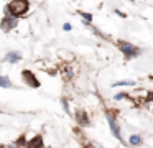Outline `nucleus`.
I'll use <instances>...</instances> for the list:
<instances>
[{
  "label": "nucleus",
  "mask_w": 153,
  "mask_h": 148,
  "mask_svg": "<svg viewBox=\"0 0 153 148\" xmlns=\"http://www.w3.org/2000/svg\"><path fill=\"white\" fill-rule=\"evenodd\" d=\"M28 0H12L5 7V15H13V16H22L28 12Z\"/></svg>",
  "instance_id": "obj_1"
},
{
  "label": "nucleus",
  "mask_w": 153,
  "mask_h": 148,
  "mask_svg": "<svg viewBox=\"0 0 153 148\" xmlns=\"http://www.w3.org/2000/svg\"><path fill=\"white\" fill-rule=\"evenodd\" d=\"M117 45H119V49L122 51V54L125 56V59H133V58H137V56L142 54V51L128 41H119Z\"/></svg>",
  "instance_id": "obj_2"
},
{
  "label": "nucleus",
  "mask_w": 153,
  "mask_h": 148,
  "mask_svg": "<svg viewBox=\"0 0 153 148\" xmlns=\"http://www.w3.org/2000/svg\"><path fill=\"white\" fill-rule=\"evenodd\" d=\"M107 122H109V127H110V132H112V135L117 138L119 141H122V143H127V141H123L122 138V133H120V128H119V123H117V120L112 117V114H107Z\"/></svg>",
  "instance_id": "obj_3"
},
{
  "label": "nucleus",
  "mask_w": 153,
  "mask_h": 148,
  "mask_svg": "<svg viewBox=\"0 0 153 148\" xmlns=\"http://www.w3.org/2000/svg\"><path fill=\"white\" fill-rule=\"evenodd\" d=\"M22 76H23V81L27 82L30 87H40V81H38V79L33 76V72L23 71V72H22Z\"/></svg>",
  "instance_id": "obj_4"
},
{
  "label": "nucleus",
  "mask_w": 153,
  "mask_h": 148,
  "mask_svg": "<svg viewBox=\"0 0 153 148\" xmlns=\"http://www.w3.org/2000/svg\"><path fill=\"white\" fill-rule=\"evenodd\" d=\"M17 25V16L13 15H7V18L2 22V30H5V31H8L10 28H13V26Z\"/></svg>",
  "instance_id": "obj_5"
},
{
  "label": "nucleus",
  "mask_w": 153,
  "mask_h": 148,
  "mask_svg": "<svg viewBox=\"0 0 153 148\" xmlns=\"http://www.w3.org/2000/svg\"><path fill=\"white\" fill-rule=\"evenodd\" d=\"M76 120H77V123L79 125H82V127H86V125H89V117L86 115V112H82V110H79L76 114Z\"/></svg>",
  "instance_id": "obj_6"
},
{
  "label": "nucleus",
  "mask_w": 153,
  "mask_h": 148,
  "mask_svg": "<svg viewBox=\"0 0 153 148\" xmlns=\"http://www.w3.org/2000/svg\"><path fill=\"white\" fill-rule=\"evenodd\" d=\"M27 147L28 148H41V147H43V138H41L40 135H36L31 141H28Z\"/></svg>",
  "instance_id": "obj_7"
},
{
  "label": "nucleus",
  "mask_w": 153,
  "mask_h": 148,
  "mask_svg": "<svg viewBox=\"0 0 153 148\" xmlns=\"http://www.w3.org/2000/svg\"><path fill=\"white\" fill-rule=\"evenodd\" d=\"M128 143L132 145V147H140V145L143 143V138L140 137V135L135 133V135H132V137L128 138Z\"/></svg>",
  "instance_id": "obj_8"
},
{
  "label": "nucleus",
  "mask_w": 153,
  "mask_h": 148,
  "mask_svg": "<svg viewBox=\"0 0 153 148\" xmlns=\"http://www.w3.org/2000/svg\"><path fill=\"white\" fill-rule=\"evenodd\" d=\"M7 59L8 62H12V64H13V62H17V61H20L22 59V56H20V53H15V51H12V53H8L7 54Z\"/></svg>",
  "instance_id": "obj_9"
},
{
  "label": "nucleus",
  "mask_w": 153,
  "mask_h": 148,
  "mask_svg": "<svg viewBox=\"0 0 153 148\" xmlns=\"http://www.w3.org/2000/svg\"><path fill=\"white\" fill-rule=\"evenodd\" d=\"M79 15L82 16V20H84V25H91L92 23V15L91 13H86V12H79Z\"/></svg>",
  "instance_id": "obj_10"
},
{
  "label": "nucleus",
  "mask_w": 153,
  "mask_h": 148,
  "mask_svg": "<svg viewBox=\"0 0 153 148\" xmlns=\"http://www.w3.org/2000/svg\"><path fill=\"white\" fill-rule=\"evenodd\" d=\"M10 86H12V82H10V79H8L7 76H0V87L8 89Z\"/></svg>",
  "instance_id": "obj_11"
},
{
  "label": "nucleus",
  "mask_w": 153,
  "mask_h": 148,
  "mask_svg": "<svg viewBox=\"0 0 153 148\" xmlns=\"http://www.w3.org/2000/svg\"><path fill=\"white\" fill-rule=\"evenodd\" d=\"M120 86H130V87H132V86H135V82L133 81H119V82L114 84V87H120Z\"/></svg>",
  "instance_id": "obj_12"
},
{
  "label": "nucleus",
  "mask_w": 153,
  "mask_h": 148,
  "mask_svg": "<svg viewBox=\"0 0 153 148\" xmlns=\"http://www.w3.org/2000/svg\"><path fill=\"white\" fill-rule=\"evenodd\" d=\"M127 97V94H123V92H120V94H115V100H122V99H125Z\"/></svg>",
  "instance_id": "obj_13"
},
{
  "label": "nucleus",
  "mask_w": 153,
  "mask_h": 148,
  "mask_svg": "<svg viewBox=\"0 0 153 148\" xmlns=\"http://www.w3.org/2000/svg\"><path fill=\"white\" fill-rule=\"evenodd\" d=\"M63 28H64V31H69V30H71V25H69V23H64Z\"/></svg>",
  "instance_id": "obj_14"
},
{
  "label": "nucleus",
  "mask_w": 153,
  "mask_h": 148,
  "mask_svg": "<svg viewBox=\"0 0 153 148\" xmlns=\"http://www.w3.org/2000/svg\"><path fill=\"white\" fill-rule=\"evenodd\" d=\"M61 102H63V107H64V110H66V112H69V107H68V102H66V100H61Z\"/></svg>",
  "instance_id": "obj_15"
},
{
  "label": "nucleus",
  "mask_w": 153,
  "mask_h": 148,
  "mask_svg": "<svg viewBox=\"0 0 153 148\" xmlns=\"http://www.w3.org/2000/svg\"><path fill=\"white\" fill-rule=\"evenodd\" d=\"M115 13H117V15H119V16H122V18H125V13H122V12H120V10H115Z\"/></svg>",
  "instance_id": "obj_16"
},
{
  "label": "nucleus",
  "mask_w": 153,
  "mask_h": 148,
  "mask_svg": "<svg viewBox=\"0 0 153 148\" xmlns=\"http://www.w3.org/2000/svg\"><path fill=\"white\" fill-rule=\"evenodd\" d=\"M18 145H25V137H20V140H18Z\"/></svg>",
  "instance_id": "obj_17"
},
{
  "label": "nucleus",
  "mask_w": 153,
  "mask_h": 148,
  "mask_svg": "<svg viewBox=\"0 0 153 148\" xmlns=\"http://www.w3.org/2000/svg\"><path fill=\"white\" fill-rule=\"evenodd\" d=\"M86 148H94V147H92V145H87V147H86Z\"/></svg>",
  "instance_id": "obj_18"
},
{
  "label": "nucleus",
  "mask_w": 153,
  "mask_h": 148,
  "mask_svg": "<svg viewBox=\"0 0 153 148\" xmlns=\"http://www.w3.org/2000/svg\"><path fill=\"white\" fill-rule=\"evenodd\" d=\"M100 148H102V147H100Z\"/></svg>",
  "instance_id": "obj_19"
}]
</instances>
